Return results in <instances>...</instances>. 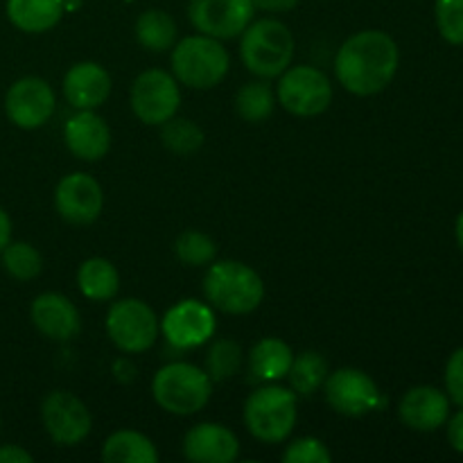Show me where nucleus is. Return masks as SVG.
Wrapping results in <instances>:
<instances>
[{
  "mask_svg": "<svg viewBox=\"0 0 463 463\" xmlns=\"http://www.w3.org/2000/svg\"><path fill=\"white\" fill-rule=\"evenodd\" d=\"M229 66V52L222 41L213 36H185L172 48V75L188 89H213L224 80Z\"/></svg>",
  "mask_w": 463,
  "mask_h": 463,
  "instance_id": "nucleus-5",
  "label": "nucleus"
},
{
  "mask_svg": "<svg viewBox=\"0 0 463 463\" xmlns=\"http://www.w3.org/2000/svg\"><path fill=\"white\" fill-rule=\"evenodd\" d=\"M324 392L326 401L337 414L353 416V419L371 414L384 405V398L375 380L364 371L351 369V366L328 373Z\"/></svg>",
  "mask_w": 463,
  "mask_h": 463,
  "instance_id": "nucleus-10",
  "label": "nucleus"
},
{
  "mask_svg": "<svg viewBox=\"0 0 463 463\" xmlns=\"http://www.w3.org/2000/svg\"><path fill=\"white\" fill-rule=\"evenodd\" d=\"M398 61V45L387 32L364 30L342 43L335 57V75L348 93L369 98L392 84Z\"/></svg>",
  "mask_w": 463,
  "mask_h": 463,
  "instance_id": "nucleus-1",
  "label": "nucleus"
},
{
  "mask_svg": "<svg viewBox=\"0 0 463 463\" xmlns=\"http://www.w3.org/2000/svg\"><path fill=\"white\" fill-rule=\"evenodd\" d=\"M102 459L109 463H154L158 461V452L145 434L120 430L104 441Z\"/></svg>",
  "mask_w": 463,
  "mask_h": 463,
  "instance_id": "nucleus-24",
  "label": "nucleus"
},
{
  "mask_svg": "<svg viewBox=\"0 0 463 463\" xmlns=\"http://www.w3.org/2000/svg\"><path fill=\"white\" fill-rule=\"evenodd\" d=\"M175 253L184 265L206 267L215 262L217 244L211 235L202 231H184L175 242Z\"/></svg>",
  "mask_w": 463,
  "mask_h": 463,
  "instance_id": "nucleus-31",
  "label": "nucleus"
},
{
  "mask_svg": "<svg viewBox=\"0 0 463 463\" xmlns=\"http://www.w3.org/2000/svg\"><path fill=\"white\" fill-rule=\"evenodd\" d=\"M131 111L140 122L158 127L176 116L181 107V90L176 77L161 68L140 72L131 84Z\"/></svg>",
  "mask_w": 463,
  "mask_h": 463,
  "instance_id": "nucleus-9",
  "label": "nucleus"
},
{
  "mask_svg": "<svg viewBox=\"0 0 463 463\" xmlns=\"http://www.w3.org/2000/svg\"><path fill=\"white\" fill-rule=\"evenodd\" d=\"M292 360V348L283 339L265 337L256 342V346L249 353V369H251L253 378L262 380V383H276L288 375Z\"/></svg>",
  "mask_w": 463,
  "mask_h": 463,
  "instance_id": "nucleus-22",
  "label": "nucleus"
},
{
  "mask_svg": "<svg viewBox=\"0 0 463 463\" xmlns=\"http://www.w3.org/2000/svg\"><path fill=\"white\" fill-rule=\"evenodd\" d=\"M30 317L34 328L54 342H71L81 330L80 310L71 298L59 292L39 294L32 303Z\"/></svg>",
  "mask_w": 463,
  "mask_h": 463,
  "instance_id": "nucleus-16",
  "label": "nucleus"
},
{
  "mask_svg": "<svg viewBox=\"0 0 463 463\" xmlns=\"http://www.w3.org/2000/svg\"><path fill=\"white\" fill-rule=\"evenodd\" d=\"M446 392L455 405L463 407V346L452 353L446 364Z\"/></svg>",
  "mask_w": 463,
  "mask_h": 463,
  "instance_id": "nucleus-34",
  "label": "nucleus"
},
{
  "mask_svg": "<svg viewBox=\"0 0 463 463\" xmlns=\"http://www.w3.org/2000/svg\"><path fill=\"white\" fill-rule=\"evenodd\" d=\"M57 109L52 86L41 77H23L5 95V113L21 129H39Z\"/></svg>",
  "mask_w": 463,
  "mask_h": 463,
  "instance_id": "nucleus-14",
  "label": "nucleus"
},
{
  "mask_svg": "<svg viewBox=\"0 0 463 463\" xmlns=\"http://www.w3.org/2000/svg\"><path fill=\"white\" fill-rule=\"evenodd\" d=\"M203 297L208 306L226 315H249L265 298V283L240 260H220L203 276Z\"/></svg>",
  "mask_w": 463,
  "mask_h": 463,
  "instance_id": "nucleus-2",
  "label": "nucleus"
},
{
  "mask_svg": "<svg viewBox=\"0 0 463 463\" xmlns=\"http://www.w3.org/2000/svg\"><path fill=\"white\" fill-rule=\"evenodd\" d=\"M215 328L217 321L213 307L202 301H194V298L176 303L165 312L161 321V333L179 351L208 344L215 335Z\"/></svg>",
  "mask_w": 463,
  "mask_h": 463,
  "instance_id": "nucleus-13",
  "label": "nucleus"
},
{
  "mask_svg": "<svg viewBox=\"0 0 463 463\" xmlns=\"http://www.w3.org/2000/svg\"><path fill=\"white\" fill-rule=\"evenodd\" d=\"M176 23L163 9H147L136 21V39L149 52H167L176 43Z\"/></svg>",
  "mask_w": 463,
  "mask_h": 463,
  "instance_id": "nucleus-25",
  "label": "nucleus"
},
{
  "mask_svg": "<svg viewBox=\"0 0 463 463\" xmlns=\"http://www.w3.org/2000/svg\"><path fill=\"white\" fill-rule=\"evenodd\" d=\"M437 27L452 45H463V0H437Z\"/></svg>",
  "mask_w": 463,
  "mask_h": 463,
  "instance_id": "nucleus-32",
  "label": "nucleus"
},
{
  "mask_svg": "<svg viewBox=\"0 0 463 463\" xmlns=\"http://www.w3.org/2000/svg\"><path fill=\"white\" fill-rule=\"evenodd\" d=\"M242 348L233 339H215L206 353V373L213 383L231 380L242 366Z\"/></svg>",
  "mask_w": 463,
  "mask_h": 463,
  "instance_id": "nucleus-28",
  "label": "nucleus"
},
{
  "mask_svg": "<svg viewBox=\"0 0 463 463\" xmlns=\"http://www.w3.org/2000/svg\"><path fill=\"white\" fill-rule=\"evenodd\" d=\"M301 0H253V7L262 9V12H274V14H283L294 9Z\"/></svg>",
  "mask_w": 463,
  "mask_h": 463,
  "instance_id": "nucleus-37",
  "label": "nucleus"
},
{
  "mask_svg": "<svg viewBox=\"0 0 463 463\" xmlns=\"http://www.w3.org/2000/svg\"><path fill=\"white\" fill-rule=\"evenodd\" d=\"M0 463H32V455L21 446L0 448Z\"/></svg>",
  "mask_w": 463,
  "mask_h": 463,
  "instance_id": "nucleus-36",
  "label": "nucleus"
},
{
  "mask_svg": "<svg viewBox=\"0 0 463 463\" xmlns=\"http://www.w3.org/2000/svg\"><path fill=\"white\" fill-rule=\"evenodd\" d=\"M240 41V57L244 68L260 80L280 77L294 59V36L285 23L276 18L249 23Z\"/></svg>",
  "mask_w": 463,
  "mask_h": 463,
  "instance_id": "nucleus-3",
  "label": "nucleus"
},
{
  "mask_svg": "<svg viewBox=\"0 0 463 463\" xmlns=\"http://www.w3.org/2000/svg\"><path fill=\"white\" fill-rule=\"evenodd\" d=\"M107 333L122 353H145L156 344L161 324L152 307L140 298H122L109 307Z\"/></svg>",
  "mask_w": 463,
  "mask_h": 463,
  "instance_id": "nucleus-8",
  "label": "nucleus"
},
{
  "mask_svg": "<svg viewBox=\"0 0 463 463\" xmlns=\"http://www.w3.org/2000/svg\"><path fill=\"white\" fill-rule=\"evenodd\" d=\"M9 242H12V220H9L7 213L0 208V251H3Z\"/></svg>",
  "mask_w": 463,
  "mask_h": 463,
  "instance_id": "nucleus-39",
  "label": "nucleus"
},
{
  "mask_svg": "<svg viewBox=\"0 0 463 463\" xmlns=\"http://www.w3.org/2000/svg\"><path fill=\"white\" fill-rule=\"evenodd\" d=\"M457 242H459V247L463 251V211H461V215L457 217Z\"/></svg>",
  "mask_w": 463,
  "mask_h": 463,
  "instance_id": "nucleus-40",
  "label": "nucleus"
},
{
  "mask_svg": "<svg viewBox=\"0 0 463 463\" xmlns=\"http://www.w3.org/2000/svg\"><path fill=\"white\" fill-rule=\"evenodd\" d=\"M253 0H190L188 16L199 34L213 39H235L253 21Z\"/></svg>",
  "mask_w": 463,
  "mask_h": 463,
  "instance_id": "nucleus-12",
  "label": "nucleus"
},
{
  "mask_svg": "<svg viewBox=\"0 0 463 463\" xmlns=\"http://www.w3.org/2000/svg\"><path fill=\"white\" fill-rule=\"evenodd\" d=\"M63 140L71 149L72 156L80 161L95 163L104 158L111 147V129L95 111H77L75 116L68 118L63 125Z\"/></svg>",
  "mask_w": 463,
  "mask_h": 463,
  "instance_id": "nucleus-18",
  "label": "nucleus"
},
{
  "mask_svg": "<svg viewBox=\"0 0 463 463\" xmlns=\"http://www.w3.org/2000/svg\"><path fill=\"white\" fill-rule=\"evenodd\" d=\"M63 0H7L9 23L27 34H43L52 30L63 16Z\"/></svg>",
  "mask_w": 463,
  "mask_h": 463,
  "instance_id": "nucleus-21",
  "label": "nucleus"
},
{
  "mask_svg": "<svg viewBox=\"0 0 463 463\" xmlns=\"http://www.w3.org/2000/svg\"><path fill=\"white\" fill-rule=\"evenodd\" d=\"M111 93V75L95 61H80L63 77V95L80 111L102 107Z\"/></svg>",
  "mask_w": 463,
  "mask_h": 463,
  "instance_id": "nucleus-20",
  "label": "nucleus"
},
{
  "mask_svg": "<svg viewBox=\"0 0 463 463\" xmlns=\"http://www.w3.org/2000/svg\"><path fill=\"white\" fill-rule=\"evenodd\" d=\"M113 373H116V378L122 380V383H131L136 375V369L129 360H125V357H122V360H118L116 364H113Z\"/></svg>",
  "mask_w": 463,
  "mask_h": 463,
  "instance_id": "nucleus-38",
  "label": "nucleus"
},
{
  "mask_svg": "<svg viewBox=\"0 0 463 463\" xmlns=\"http://www.w3.org/2000/svg\"><path fill=\"white\" fill-rule=\"evenodd\" d=\"M184 455L194 463H231L238 459L240 441L220 423H199L184 439Z\"/></svg>",
  "mask_w": 463,
  "mask_h": 463,
  "instance_id": "nucleus-19",
  "label": "nucleus"
},
{
  "mask_svg": "<svg viewBox=\"0 0 463 463\" xmlns=\"http://www.w3.org/2000/svg\"><path fill=\"white\" fill-rule=\"evenodd\" d=\"M398 416L414 432H434L450 419V398L437 387H414L402 396Z\"/></svg>",
  "mask_w": 463,
  "mask_h": 463,
  "instance_id": "nucleus-17",
  "label": "nucleus"
},
{
  "mask_svg": "<svg viewBox=\"0 0 463 463\" xmlns=\"http://www.w3.org/2000/svg\"><path fill=\"white\" fill-rule=\"evenodd\" d=\"M328 373V362L321 353L303 351L301 355H294L292 366L288 371L289 387L297 396H312L324 387Z\"/></svg>",
  "mask_w": 463,
  "mask_h": 463,
  "instance_id": "nucleus-26",
  "label": "nucleus"
},
{
  "mask_svg": "<svg viewBox=\"0 0 463 463\" xmlns=\"http://www.w3.org/2000/svg\"><path fill=\"white\" fill-rule=\"evenodd\" d=\"M41 420L48 437L57 446H77L89 437L93 428L89 407L75 393L63 392V389L45 396L41 405Z\"/></svg>",
  "mask_w": 463,
  "mask_h": 463,
  "instance_id": "nucleus-11",
  "label": "nucleus"
},
{
  "mask_svg": "<svg viewBox=\"0 0 463 463\" xmlns=\"http://www.w3.org/2000/svg\"><path fill=\"white\" fill-rule=\"evenodd\" d=\"M54 206L68 224H93L104 208L102 185L86 172L63 176L54 190Z\"/></svg>",
  "mask_w": 463,
  "mask_h": 463,
  "instance_id": "nucleus-15",
  "label": "nucleus"
},
{
  "mask_svg": "<svg viewBox=\"0 0 463 463\" xmlns=\"http://www.w3.org/2000/svg\"><path fill=\"white\" fill-rule=\"evenodd\" d=\"M276 107V93L271 90V86L267 84V80H253L247 81L242 89L235 95V111L242 120L253 122H265L267 118L274 113Z\"/></svg>",
  "mask_w": 463,
  "mask_h": 463,
  "instance_id": "nucleus-27",
  "label": "nucleus"
},
{
  "mask_svg": "<svg viewBox=\"0 0 463 463\" xmlns=\"http://www.w3.org/2000/svg\"><path fill=\"white\" fill-rule=\"evenodd\" d=\"M161 140L176 156H190L203 145V131L188 118H170L163 122Z\"/></svg>",
  "mask_w": 463,
  "mask_h": 463,
  "instance_id": "nucleus-30",
  "label": "nucleus"
},
{
  "mask_svg": "<svg viewBox=\"0 0 463 463\" xmlns=\"http://www.w3.org/2000/svg\"><path fill=\"white\" fill-rule=\"evenodd\" d=\"M448 423V441H450V446L455 448L457 452H461L463 455V407L461 411H457L455 416H452L450 420H446Z\"/></svg>",
  "mask_w": 463,
  "mask_h": 463,
  "instance_id": "nucleus-35",
  "label": "nucleus"
},
{
  "mask_svg": "<svg viewBox=\"0 0 463 463\" xmlns=\"http://www.w3.org/2000/svg\"><path fill=\"white\" fill-rule=\"evenodd\" d=\"M0 256H3L5 271L21 283L36 279L43 269V258H41L39 249L32 247L30 242H9L0 251Z\"/></svg>",
  "mask_w": 463,
  "mask_h": 463,
  "instance_id": "nucleus-29",
  "label": "nucleus"
},
{
  "mask_svg": "<svg viewBox=\"0 0 463 463\" xmlns=\"http://www.w3.org/2000/svg\"><path fill=\"white\" fill-rule=\"evenodd\" d=\"M285 463H330L333 455L326 448L324 441L315 437H303L294 441L288 450L283 452Z\"/></svg>",
  "mask_w": 463,
  "mask_h": 463,
  "instance_id": "nucleus-33",
  "label": "nucleus"
},
{
  "mask_svg": "<svg viewBox=\"0 0 463 463\" xmlns=\"http://www.w3.org/2000/svg\"><path fill=\"white\" fill-rule=\"evenodd\" d=\"M77 288L89 301H111L120 289V274L107 258H89L77 269Z\"/></svg>",
  "mask_w": 463,
  "mask_h": 463,
  "instance_id": "nucleus-23",
  "label": "nucleus"
},
{
  "mask_svg": "<svg viewBox=\"0 0 463 463\" xmlns=\"http://www.w3.org/2000/svg\"><path fill=\"white\" fill-rule=\"evenodd\" d=\"M276 102L288 113L312 118L324 113L333 102V84L328 75L315 66H289L279 77Z\"/></svg>",
  "mask_w": 463,
  "mask_h": 463,
  "instance_id": "nucleus-7",
  "label": "nucleus"
},
{
  "mask_svg": "<svg viewBox=\"0 0 463 463\" xmlns=\"http://www.w3.org/2000/svg\"><path fill=\"white\" fill-rule=\"evenodd\" d=\"M244 425L262 443H283L297 425V393L285 387H260L244 402Z\"/></svg>",
  "mask_w": 463,
  "mask_h": 463,
  "instance_id": "nucleus-6",
  "label": "nucleus"
},
{
  "mask_svg": "<svg viewBox=\"0 0 463 463\" xmlns=\"http://www.w3.org/2000/svg\"><path fill=\"white\" fill-rule=\"evenodd\" d=\"M152 396L167 414L193 416L211 401L213 380L199 366L188 362H172L154 375Z\"/></svg>",
  "mask_w": 463,
  "mask_h": 463,
  "instance_id": "nucleus-4",
  "label": "nucleus"
}]
</instances>
